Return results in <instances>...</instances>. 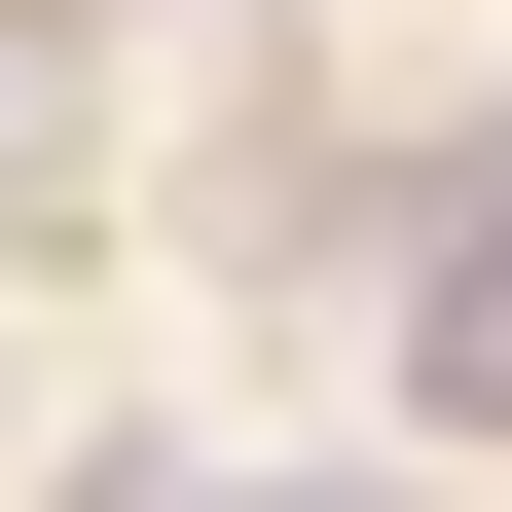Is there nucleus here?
Listing matches in <instances>:
<instances>
[{
  "label": "nucleus",
  "instance_id": "1",
  "mask_svg": "<svg viewBox=\"0 0 512 512\" xmlns=\"http://www.w3.org/2000/svg\"><path fill=\"white\" fill-rule=\"evenodd\" d=\"M403 403H439V439H512V183L439 220V293H403Z\"/></svg>",
  "mask_w": 512,
  "mask_h": 512
},
{
  "label": "nucleus",
  "instance_id": "2",
  "mask_svg": "<svg viewBox=\"0 0 512 512\" xmlns=\"http://www.w3.org/2000/svg\"><path fill=\"white\" fill-rule=\"evenodd\" d=\"M0 183H37V37H0Z\"/></svg>",
  "mask_w": 512,
  "mask_h": 512
},
{
  "label": "nucleus",
  "instance_id": "3",
  "mask_svg": "<svg viewBox=\"0 0 512 512\" xmlns=\"http://www.w3.org/2000/svg\"><path fill=\"white\" fill-rule=\"evenodd\" d=\"M256 512H403V476H256Z\"/></svg>",
  "mask_w": 512,
  "mask_h": 512
}]
</instances>
